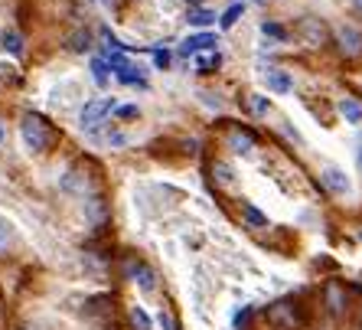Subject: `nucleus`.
<instances>
[{"label": "nucleus", "instance_id": "473e14b6", "mask_svg": "<svg viewBox=\"0 0 362 330\" xmlns=\"http://www.w3.org/2000/svg\"><path fill=\"white\" fill-rule=\"evenodd\" d=\"M183 4H186V7H189V10H196V7H202L206 0H183Z\"/></svg>", "mask_w": 362, "mask_h": 330}, {"label": "nucleus", "instance_id": "aec40b11", "mask_svg": "<svg viewBox=\"0 0 362 330\" xmlns=\"http://www.w3.org/2000/svg\"><path fill=\"white\" fill-rule=\"evenodd\" d=\"M108 59H95L92 62V72H95V82L98 85H108Z\"/></svg>", "mask_w": 362, "mask_h": 330}, {"label": "nucleus", "instance_id": "72a5a7b5", "mask_svg": "<svg viewBox=\"0 0 362 330\" xmlns=\"http://www.w3.org/2000/svg\"><path fill=\"white\" fill-rule=\"evenodd\" d=\"M356 167L362 170V147H359V151H356Z\"/></svg>", "mask_w": 362, "mask_h": 330}, {"label": "nucleus", "instance_id": "9b49d317", "mask_svg": "<svg viewBox=\"0 0 362 330\" xmlns=\"http://www.w3.org/2000/svg\"><path fill=\"white\" fill-rule=\"evenodd\" d=\"M0 46H4V52H10V56H23V36H20L17 30H4V33H0Z\"/></svg>", "mask_w": 362, "mask_h": 330}, {"label": "nucleus", "instance_id": "412c9836", "mask_svg": "<svg viewBox=\"0 0 362 330\" xmlns=\"http://www.w3.org/2000/svg\"><path fill=\"white\" fill-rule=\"evenodd\" d=\"M242 10H245V4H232V7H228L226 13H222V26H226V30H228V26H232L238 17H242Z\"/></svg>", "mask_w": 362, "mask_h": 330}, {"label": "nucleus", "instance_id": "a878e982", "mask_svg": "<svg viewBox=\"0 0 362 330\" xmlns=\"http://www.w3.org/2000/svg\"><path fill=\"white\" fill-rule=\"evenodd\" d=\"M115 115H118V118H137L141 111H137V105H118V108H115Z\"/></svg>", "mask_w": 362, "mask_h": 330}, {"label": "nucleus", "instance_id": "cd10ccee", "mask_svg": "<svg viewBox=\"0 0 362 330\" xmlns=\"http://www.w3.org/2000/svg\"><path fill=\"white\" fill-rule=\"evenodd\" d=\"M153 62H157L160 69H167L170 66V52L167 50H157V52H153Z\"/></svg>", "mask_w": 362, "mask_h": 330}, {"label": "nucleus", "instance_id": "bb28decb", "mask_svg": "<svg viewBox=\"0 0 362 330\" xmlns=\"http://www.w3.org/2000/svg\"><path fill=\"white\" fill-rule=\"evenodd\" d=\"M88 212H92V220L98 222L101 216H105V203H101V200H92V206H88Z\"/></svg>", "mask_w": 362, "mask_h": 330}, {"label": "nucleus", "instance_id": "6e6552de", "mask_svg": "<svg viewBox=\"0 0 362 330\" xmlns=\"http://www.w3.org/2000/svg\"><path fill=\"white\" fill-rule=\"evenodd\" d=\"M219 42H216V36L212 33H199V36H186L183 42H180V56H196V52H206V50H216Z\"/></svg>", "mask_w": 362, "mask_h": 330}, {"label": "nucleus", "instance_id": "b1692460", "mask_svg": "<svg viewBox=\"0 0 362 330\" xmlns=\"http://www.w3.org/2000/svg\"><path fill=\"white\" fill-rule=\"evenodd\" d=\"M268 108H271V102L264 98V95H252V111L255 115H264Z\"/></svg>", "mask_w": 362, "mask_h": 330}, {"label": "nucleus", "instance_id": "2f4dec72", "mask_svg": "<svg viewBox=\"0 0 362 330\" xmlns=\"http://www.w3.org/2000/svg\"><path fill=\"white\" fill-rule=\"evenodd\" d=\"M4 141H7V125H4V118H0V147H4Z\"/></svg>", "mask_w": 362, "mask_h": 330}, {"label": "nucleus", "instance_id": "5701e85b", "mask_svg": "<svg viewBox=\"0 0 362 330\" xmlns=\"http://www.w3.org/2000/svg\"><path fill=\"white\" fill-rule=\"evenodd\" d=\"M69 50H76V52L88 50V33H76V36H72V40H69Z\"/></svg>", "mask_w": 362, "mask_h": 330}, {"label": "nucleus", "instance_id": "a211bd4d", "mask_svg": "<svg viewBox=\"0 0 362 330\" xmlns=\"http://www.w3.org/2000/svg\"><path fill=\"white\" fill-rule=\"evenodd\" d=\"M219 62H222L219 52H202L196 59V66H199V72H212V69H219Z\"/></svg>", "mask_w": 362, "mask_h": 330}, {"label": "nucleus", "instance_id": "2eb2a0df", "mask_svg": "<svg viewBox=\"0 0 362 330\" xmlns=\"http://www.w3.org/2000/svg\"><path fill=\"white\" fill-rule=\"evenodd\" d=\"M186 23H189V26H212V23H216V13H212V10H206V7H196V10H189Z\"/></svg>", "mask_w": 362, "mask_h": 330}, {"label": "nucleus", "instance_id": "39448f33", "mask_svg": "<svg viewBox=\"0 0 362 330\" xmlns=\"http://www.w3.org/2000/svg\"><path fill=\"white\" fill-rule=\"evenodd\" d=\"M337 46L343 56H349V59H356V56H362V30H356V26L343 23L337 30Z\"/></svg>", "mask_w": 362, "mask_h": 330}, {"label": "nucleus", "instance_id": "ddd939ff", "mask_svg": "<svg viewBox=\"0 0 362 330\" xmlns=\"http://www.w3.org/2000/svg\"><path fill=\"white\" fill-rule=\"evenodd\" d=\"M127 321H131V327H134V330H153L151 314L144 311L141 305H134V307H131V311H127Z\"/></svg>", "mask_w": 362, "mask_h": 330}, {"label": "nucleus", "instance_id": "e433bc0d", "mask_svg": "<svg viewBox=\"0 0 362 330\" xmlns=\"http://www.w3.org/2000/svg\"><path fill=\"white\" fill-rule=\"evenodd\" d=\"M359 239H362V232H359Z\"/></svg>", "mask_w": 362, "mask_h": 330}, {"label": "nucleus", "instance_id": "6ab92c4d", "mask_svg": "<svg viewBox=\"0 0 362 330\" xmlns=\"http://www.w3.org/2000/svg\"><path fill=\"white\" fill-rule=\"evenodd\" d=\"M118 79L127 82V85H141V89H147V82L141 79V69H134V66H127L124 72H118Z\"/></svg>", "mask_w": 362, "mask_h": 330}, {"label": "nucleus", "instance_id": "c85d7f7f", "mask_svg": "<svg viewBox=\"0 0 362 330\" xmlns=\"http://www.w3.org/2000/svg\"><path fill=\"white\" fill-rule=\"evenodd\" d=\"M124 141H127V137L121 135V131H115V135H108V144H115V147H121V144H124Z\"/></svg>", "mask_w": 362, "mask_h": 330}, {"label": "nucleus", "instance_id": "7c9ffc66", "mask_svg": "<svg viewBox=\"0 0 362 330\" xmlns=\"http://www.w3.org/2000/svg\"><path fill=\"white\" fill-rule=\"evenodd\" d=\"M160 324H163L167 330H177V324H173V317H170L167 311H160Z\"/></svg>", "mask_w": 362, "mask_h": 330}, {"label": "nucleus", "instance_id": "0eeeda50", "mask_svg": "<svg viewBox=\"0 0 362 330\" xmlns=\"http://www.w3.org/2000/svg\"><path fill=\"white\" fill-rule=\"evenodd\" d=\"M59 190L69 196H85L88 193V177H85L78 167H69L66 173L59 177Z\"/></svg>", "mask_w": 362, "mask_h": 330}, {"label": "nucleus", "instance_id": "f704fd0d", "mask_svg": "<svg viewBox=\"0 0 362 330\" xmlns=\"http://www.w3.org/2000/svg\"><path fill=\"white\" fill-rule=\"evenodd\" d=\"M353 7H356V10H359V13H362V0H353Z\"/></svg>", "mask_w": 362, "mask_h": 330}, {"label": "nucleus", "instance_id": "423d86ee", "mask_svg": "<svg viewBox=\"0 0 362 330\" xmlns=\"http://www.w3.org/2000/svg\"><path fill=\"white\" fill-rule=\"evenodd\" d=\"M320 183L327 186L333 196H349V190H353L349 177H346L339 167H323V170H320Z\"/></svg>", "mask_w": 362, "mask_h": 330}, {"label": "nucleus", "instance_id": "4468645a", "mask_svg": "<svg viewBox=\"0 0 362 330\" xmlns=\"http://www.w3.org/2000/svg\"><path fill=\"white\" fill-rule=\"evenodd\" d=\"M13 246H17V232H13V226H10L4 216H0V255H7Z\"/></svg>", "mask_w": 362, "mask_h": 330}, {"label": "nucleus", "instance_id": "f3484780", "mask_svg": "<svg viewBox=\"0 0 362 330\" xmlns=\"http://www.w3.org/2000/svg\"><path fill=\"white\" fill-rule=\"evenodd\" d=\"M242 212H245V220L252 222V226H268V216H264L255 203H242Z\"/></svg>", "mask_w": 362, "mask_h": 330}, {"label": "nucleus", "instance_id": "20e7f679", "mask_svg": "<svg viewBox=\"0 0 362 330\" xmlns=\"http://www.w3.org/2000/svg\"><path fill=\"white\" fill-rule=\"evenodd\" d=\"M127 278L134 281L144 295H153V291H157V271H153L147 262H141V258L127 262Z\"/></svg>", "mask_w": 362, "mask_h": 330}, {"label": "nucleus", "instance_id": "4be33fe9", "mask_svg": "<svg viewBox=\"0 0 362 330\" xmlns=\"http://www.w3.org/2000/svg\"><path fill=\"white\" fill-rule=\"evenodd\" d=\"M262 33H264V36H274V40H287V33H284V26H278V23H271V20H264V23H262Z\"/></svg>", "mask_w": 362, "mask_h": 330}, {"label": "nucleus", "instance_id": "f8f14e48", "mask_svg": "<svg viewBox=\"0 0 362 330\" xmlns=\"http://www.w3.org/2000/svg\"><path fill=\"white\" fill-rule=\"evenodd\" d=\"M339 115H343L349 125H362V105L356 98H339Z\"/></svg>", "mask_w": 362, "mask_h": 330}, {"label": "nucleus", "instance_id": "f257e3e1", "mask_svg": "<svg viewBox=\"0 0 362 330\" xmlns=\"http://www.w3.org/2000/svg\"><path fill=\"white\" fill-rule=\"evenodd\" d=\"M20 137H23L26 151H33V154H42L46 147L52 144L49 125H46L40 115H33V111H26L23 118H20Z\"/></svg>", "mask_w": 362, "mask_h": 330}, {"label": "nucleus", "instance_id": "f03ea898", "mask_svg": "<svg viewBox=\"0 0 362 330\" xmlns=\"http://www.w3.org/2000/svg\"><path fill=\"white\" fill-rule=\"evenodd\" d=\"M297 33H300V42L303 46H310V50H320V46H327V23H323L320 17H303L300 26H297Z\"/></svg>", "mask_w": 362, "mask_h": 330}, {"label": "nucleus", "instance_id": "c9c22d12", "mask_svg": "<svg viewBox=\"0 0 362 330\" xmlns=\"http://www.w3.org/2000/svg\"><path fill=\"white\" fill-rule=\"evenodd\" d=\"M101 4H111V0H101Z\"/></svg>", "mask_w": 362, "mask_h": 330}, {"label": "nucleus", "instance_id": "393cba45", "mask_svg": "<svg viewBox=\"0 0 362 330\" xmlns=\"http://www.w3.org/2000/svg\"><path fill=\"white\" fill-rule=\"evenodd\" d=\"M327 301H329V311H337V314L343 311V297H339V291H337V288H329V291H327Z\"/></svg>", "mask_w": 362, "mask_h": 330}, {"label": "nucleus", "instance_id": "7ed1b4c3", "mask_svg": "<svg viewBox=\"0 0 362 330\" xmlns=\"http://www.w3.org/2000/svg\"><path fill=\"white\" fill-rule=\"evenodd\" d=\"M115 108H118V102H115V98H92V102H85L78 121H82V127H98Z\"/></svg>", "mask_w": 362, "mask_h": 330}, {"label": "nucleus", "instance_id": "c756f323", "mask_svg": "<svg viewBox=\"0 0 362 330\" xmlns=\"http://www.w3.org/2000/svg\"><path fill=\"white\" fill-rule=\"evenodd\" d=\"M248 317H252V311H248V307H242V311L235 314V327H242V324L248 321Z\"/></svg>", "mask_w": 362, "mask_h": 330}, {"label": "nucleus", "instance_id": "dca6fc26", "mask_svg": "<svg viewBox=\"0 0 362 330\" xmlns=\"http://www.w3.org/2000/svg\"><path fill=\"white\" fill-rule=\"evenodd\" d=\"M212 177H216V183H219V186H232V183H235V173H232V167H228V164H216V167H212Z\"/></svg>", "mask_w": 362, "mask_h": 330}, {"label": "nucleus", "instance_id": "9d476101", "mask_svg": "<svg viewBox=\"0 0 362 330\" xmlns=\"http://www.w3.org/2000/svg\"><path fill=\"white\" fill-rule=\"evenodd\" d=\"M228 147L235 154H245V157H248V154H255V137L248 135V131H242V127H235V131L228 135Z\"/></svg>", "mask_w": 362, "mask_h": 330}, {"label": "nucleus", "instance_id": "1a4fd4ad", "mask_svg": "<svg viewBox=\"0 0 362 330\" xmlns=\"http://www.w3.org/2000/svg\"><path fill=\"white\" fill-rule=\"evenodd\" d=\"M264 85H268V92H274V95H287L294 89V79H291V72H284V69H268V72H264Z\"/></svg>", "mask_w": 362, "mask_h": 330}]
</instances>
